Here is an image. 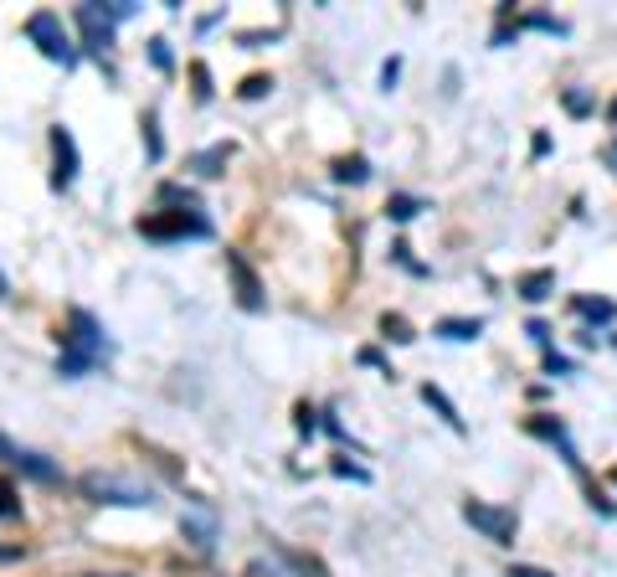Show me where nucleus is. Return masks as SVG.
<instances>
[{"label":"nucleus","instance_id":"21","mask_svg":"<svg viewBox=\"0 0 617 577\" xmlns=\"http://www.w3.org/2000/svg\"><path fill=\"white\" fill-rule=\"evenodd\" d=\"M607 165H613V171H617V145H613V150H607Z\"/></svg>","mask_w":617,"mask_h":577},{"label":"nucleus","instance_id":"4","mask_svg":"<svg viewBox=\"0 0 617 577\" xmlns=\"http://www.w3.org/2000/svg\"><path fill=\"white\" fill-rule=\"evenodd\" d=\"M139 233L144 238H206L212 222L191 217V212H180V217H139Z\"/></svg>","mask_w":617,"mask_h":577},{"label":"nucleus","instance_id":"8","mask_svg":"<svg viewBox=\"0 0 617 577\" xmlns=\"http://www.w3.org/2000/svg\"><path fill=\"white\" fill-rule=\"evenodd\" d=\"M227 268H231V279H237V289H242V304L257 310V304H263V289H257V279H252V268L237 259V253H227Z\"/></svg>","mask_w":617,"mask_h":577},{"label":"nucleus","instance_id":"20","mask_svg":"<svg viewBox=\"0 0 617 577\" xmlns=\"http://www.w3.org/2000/svg\"><path fill=\"white\" fill-rule=\"evenodd\" d=\"M509 577H551V573H540V567H515Z\"/></svg>","mask_w":617,"mask_h":577},{"label":"nucleus","instance_id":"9","mask_svg":"<svg viewBox=\"0 0 617 577\" xmlns=\"http://www.w3.org/2000/svg\"><path fill=\"white\" fill-rule=\"evenodd\" d=\"M438 330H443V336H453V340H474L483 330V319H443Z\"/></svg>","mask_w":617,"mask_h":577},{"label":"nucleus","instance_id":"18","mask_svg":"<svg viewBox=\"0 0 617 577\" xmlns=\"http://www.w3.org/2000/svg\"><path fill=\"white\" fill-rule=\"evenodd\" d=\"M412 206H417V201H391V217H396V222H406V217H412Z\"/></svg>","mask_w":617,"mask_h":577},{"label":"nucleus","instance_id":"16","mask_svg":"<svg viewBox=\"0 0 617 577\" xmlns=\"http://www.w3.org/2000/svg\"><path fill=\"white\" fill-rule=\"evenodd\" d=\"M222 160H227V150H206V155L196 160V165H201V171H206V176H216V165H222Z\"/></svg>","mask_w":617,"mask_h":577},{"label":"nucleus","instance_id":"23","mask_svg":"<svg viewBox=\"0 0 617 577\" xmlns=\"http://www.w3.org/2000/svg\"><path fill=\"white\" fill-rule=\"evenodd\" d=\"M607 120H613V124H617V103H613V109H607Z\"/></svg>","mask_w":617,"mask_h":577},{"label":"nucleus","instance_id":"12","mask_svg":"<svg viewBox=\"0 0 617 577\" xmlns=\"http://www.w3.org/2000/svg\"><path fill=\"white\" fill-rule=\"evenodd\" d=\"M21 516V500H16V490L0 479V520H16Z\"/></svg>","mask_w":617,"mask_h":577},{"label":"nucleus","instance_id":"5","mask_svg":"<svg viewBox=\"0 0 617 577\" xmlns=\"http://www.w3.org/2000/svg\"><path fill=\"white\" fill-rule=\"evenodd\" d=\"M0 459H5V464H16L21 475L41 479V485H58V479H62V469H58V464H47V459L37 454V449H21V443H11V438H5V434H0Z\"/></svg>","mask_w":617,"mask_h":577},{"label":"nucleus","instance_id":"7","mask_svg":"<svg viewBox=\"0 0 617 577\" xmlns=\"http://www.w3.org/2000/svg\"><path fill=\"white\" fill-rule=\"evenodd\" d=\"M52 150H58V186H73V176H77V145H73V135L67 129H52Z\"/></svg>","mask_w":617,"mask_h":577},{"label":"nucleus","instance_id":"13","mask_svg":"<svg viewBox=\"0 0 617 577\" xmlns=\"http://www.w3.org/2000/svg\"><path fill=\"white\" fill-rule=\"evenodd\" d=\"M551 284H556L551 274H530L520 289H525V299H545V294H551Z\"/></svg>","mask_w":617,"mask_h":577},{"label":"nucleus","instance_id":"19","mask_svg":"<svg viewBox=\"0 0 617 577\" xmlns=\"http://www.w3.org/2000/svg\"><path fill=\"white\" fill-rule=\"evenodd\" d=\"M26 557V547H0V562H21Z\"/></svg>","mask_w":617,"mask_h":577},{"label":"nucleus","instance_id":"1","mask_svg":"<svg viewBox=\"0 0 617 577\" xmlns=\"http://www.w3.org/2000/svg\"><path fill=\"white\" fill-rule=\"evenodd\" d=\"M73 336H67V351H62V372L67 377H77V372H88L98 356H103V330H98V319L88 315V310H73Z\"/></svg>","mask_w":617,"mask_h":577},{"label":"nucleus","instance_id":"3","mask_svg":"<svg viewBox=\"0 0 617 577\" xmlns=\"http://www.w3.org/2000/svg\"><path fill=\"white\" fill-rule=\"evenodd\" d=\"M26 37L41 41V52L52 62H73V47H67V37H62V16L58 11H37V16L26 21Z\"/></svg>","mask_w":617,"mask_h":577},{"label":"nucleus","instance_id":"22","mask_svg":"<svg viewBox=\"0 0 617 577\" xmlns=\"http://www.w3.org/2000/svg\"><path fill=\"white\" fill-rule=\"evenodd\" d=\"M0 299H11V289H5V279H0Z\"/></svg>","mask_w":617,"mask_h":577},{"label":"nucleus","instance_id":"2","mask_svg":"<svg viewBox=\"0 0 617 577\" xmlns=\"http://www.w3.org/2000/svg\"><path fill=\"white\" fill-rule=\"evenodd\" d=\"M463 520H468L474 531H483L489 541H500V547H515V531H520L509 511H500V505H483V500H468V505H463Z\"/></svg>","mask_w":617,"mask_h":577},{"label":"nucleus","instance_id":"10","mask_svg":"<svg viewBox=\"0 0 617 577\" xmlns=\"http://www.w3.org/2000/svg\"><path fill=\"white\" fill-rule=\"evenodd\" d=\"M423 398L432 402V407H438V413H443L448 418V428H463V418H458V407H453V402L443 398V392H438V387H423Z\"/></svg>","mask_w":617,"mask_h":577},{"label":"nucleus","instance_id":"14","mask_svg":"<svg viewBox=\"0 0 617 577\" xmlns=\"http://www.w3.org/2000/svg\"><path fill=\"white\" fill-rule=\"evenodd\" d=\"M340 180H366V160L355 155V160H340V171H335Z\"/></svg>","mask_w":617,"mask_h":577},{"label":"nucleus","instance_id":"6","mask_svg":"<svg viewBox=\"0 0 617 577\" xmlns=\"http://www.w3.org/2000/svg\"><path fill=\"white\" fill-rule=\"evenodd\" d=\"M83 490L98 500H109V505H150V490H139V485H124L114 475H88L83 479Z\"/></svg>","mask_w":617,"mask_h":577},{"label":"nucleus","instance_id":"17","mask_svg":"<svg viewBox=\"0 0 617 577\" xmlns=\"http://www.w3.org/2000/svg\"><path fill=\"white\" fill-rule=\"evenodd\" d=\"M268 88H273L268 78H248V83H242V93H248V99H257V93H268Z\"/></svg>","mask_w":617,"mask_h":577},{"label":"nucleus","instance_id":"11","mask_svg":"<svg viewBox=\"0 0 617 577\" xmlns=\"http://www.w3.org/2000/svg\"><path fill=\"white\" fill-rule=\"evenodd\" d=\"M577 310L587 319H613L617 310H613V299H577Z\"/></svg>","mask_w":617,"mask_h":577},{"label":"nucleus","instance_id":"15","mask_svg":"<svg viewBox=\"0 0 617 577\" xmlns=\"http://www.w3.org/2000/svg\"><path fill=\"white\" fill-rule=\"evenodd\" d=\"M381 330H386L391 340H412V330H406V319H396V315H386V319H381Z\"/></svg>","mask_w":617,"mask_h":577}]
</instances>
